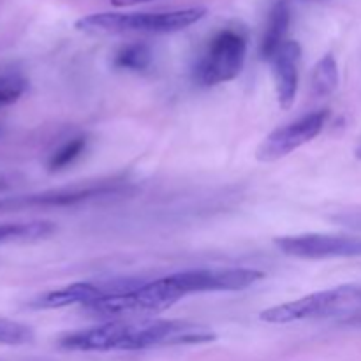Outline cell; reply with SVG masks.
Returning <instances> with one entry per match:
<instances>
[{
	"label": "cell",
	"instance_id": "cell-1",
	"mask_svg": "<svg viewBox=\"0 0 361 361\" xmlns=\"http://www.w3.org/2000/svg\"><path fill=\"white\" fill-rule=\"evenodd\" d=\"M217 338L210 328L189 321L140 319L113 321L73 331L60 338V348L69 351H143L164 345L207 344Z\"/></svg>",
	"mask_w": 361,
	"mask_h": 361
},
{
	"label": "cell",
	"instance_id": "cell-2",
	"mask_svg": "<svg viewBox=\"0 0 361 361\" xmlns=\"http://www.w3.org/2000/svg\"><path fill=\"white\" fill-rule=\"evenodd\" d=\"M207 13V7L159 13H94L80 18L74 27L87 34H173L192 27Z\"/></svg>",
	"mask_w": 361,
	"mask_h": 361
},
{
	"label": "cell",
	"instance_id": "cell-3",
	"mask_svg": "<svg viewBox=\"0 0 361 361\" xmlns=\"http://www.w3.org/2000/svg\"><path fill=\"white\" fill-rule=\"evenodd\" d=\"M356 310H361V286L345 284L270 307L263 310L259 317L261 321L270 324H289L298 321L348 316Z\"/></svg>",
	"mask_w": 361,
	"mask_h": 361
},
{
	"label": "cell",
	"instance_id": "cell-4",
	"mask_svg": "<svg viewBox=\"0 0 361 361\" xmlns=\"http://www.w3.org/2000/svg\"><path fill=\"white\" fill-rule=\"evenodd\" d=\"M247 34L229 27L212 37L194 69V80L201 87H217L233 81L245 66Z\"/></svg>",
	"mask_w": 361,
	"mask_h": 361
},
{
	"label": "cell",
	"instance_id": "cell-5",
	"mask_svg": "<svg viewBox=\"0 0 361 361\" xmlns=\"http://www.w3.org/2000/svg\"><path fill=\"white\" fill-rule=\"evenodd\" d=\"M126 183L122 182H97L88 185L63 187V189L44 190L37 194H23V196H13L0 200V212H16L27 210V208H67L80 207L94 200L102 197L118 196L126 190Z\"/></svg>",
	"mask_w": 361,
	"mask_h": 361
},
{
	"label": "cell",
	"instance_id": "cell-6",
	"mask_svg": "<svg viewBox=\"0 0 361 361\" xmlns=\"http://www.w3.org/2000/svg\"><path fill=\"white\" fill-rule=\"evenodd\" d=\"M173 289L180 298L194 293L243 291L264 277L263 271L252 268H197L168 275Z\"/></svg>",
	"mask_w": 361,
	"mask_h": 361
},
{
	"label": "cell",
	"instance_id": "cell-7",
	"mask_svg": "<svg viewBox=\"0 0 361 361\" xmlns=\"http://www.w3.org/2000/svg\"><path fill=\"white\" fill-rule=\"evenodd\" d=\"M274 243L282 254L298 259L317 261L361 257V238L358 236L305 233V235L279 236Z\"/></svg>",
	"mask_w": 361,
	"mask_h": 361
},
{
	"label": "cell",
	"instance_id": "cell-8",
	"mask_svg": "<svg viewBox=\"0 0 361 361\" xmlns=\"http://www.w3.org/2000/svg\"><path fill=\"white\" fill-rule=\"evenodd\" d=\"M328 118H330L328 109H317L309 115L300 116L298 120L288 123V126L271 130L257 147V161L275 162L288 157L289 154H293L300 147L310 143L314 137L319 136L321 130L326 126Z\"/></svg>",
	"mask_w": 361,
	"mask_h": 361
},
{
	"label": "cell",
	"instance_id": "cell-9",
	"mask_svg": "<svg viewBox=\"0 0 361 361\" xmlns=\"http://www.w3.org/2000/svg\"><path fill=\"white\" fill-rule=\"evenodd\" d=\"M270 62L271 67H274L279 104H281L282 109L293 108L296 95H298L302 46H300L298 41H286Z\"/></svg>",
	"mask_w": 361,
	"mask_h": 361
},
{
	"label": "cell",
	"instance_id": "cell-10",
	"mask_svg": "<svg viewBox=\"0 0 361 361\" xmlns=\"http://www.w3.org/2000/svg\"><path fill=\"white\" fill-rule=\"evenodd\" d=\"M118 281H109L106 284L97 282H76V284L66 286V288L55 289V291L42 293L28 302V307L35 310H51L62 309L71 305H90L99 298L106 296L116 288Z\"/></svg>",
	"mask_w": 361,
	"mask_h": 361
},
{
	"label": "cell",
	"instance_id": "cell-11",
	"mask_svg": "<svg viewBox=\"0 0 361 361\" xmlns=\"http://www.w3.org/2000/svg\"><path fill=\"white\" fill-rule=\"evenodd\" d=\"M289 25H291V6L288 0H279L268 14L267 27H264L263 39H261V59L268 60V62L274 59L275 53L288 41L286 35L289 32Z\"/></svg>",
	"mask_w": 361,
	"mask_h": 361
},
{
	"label": "cell",
	"instance_id": "cell-12",
	"mask_svg": "<svg viewBox=\"0 0 361 361\" xmlns=\"http://www.w3.org/2000/svg\"><path fill=\"white\" fill-rule=\"evenodd\" d=\"M55 231V224L48 221L0 224V245H4V243L34 242V240L48 238Z\"/></svg>",
	"mask_w": 361,
	"mask_h": 361
},
{
	"label": "cell",
	"instance_id": "cell-13",
	"mask_svg": "<svg viewBox=\"0 0 361 361\" xmlns=\"http://www.w3.org/2000/svg\"><path fill=\"white\" fill-rule=\"evenodd\" d=\"M310 87L316 97H328L338 87V63L331 53H326L319 62L314 66Z\"/></svg>",
	"mask_w": 361,
	"mask_h": 361
},
{
	"label": "cell",
	"instance_id": "cell-14",
	"mask_svg": "<svg viewBox=\"0 0 361 361\" xmlns=\"http://www.w3.org/2000/svg\"><path fill=\"white\" fill-rule=\"evenodd\" d=\"M152 60H154V53H152L150 46L145 44V42H130V44L122 46L115 53L113 66L116 69L140 73V71H147L152 66Z\"/></svg>",
	"mask_w": 361,
	"mask_h": 361
},
{
	"label": "cell",
	"instance_id": "cell-15",
	"mask_svg": "<svg viewBox=\"0 0 361 361\" xmlns=\"http://www.w3.org/2000/svg\"><path fill=\"white\" fill-rule=\"evenodd\" d=\"M88 147V140L83 136H78L69 140L67 143H63L59 150H55V154L49 157L48 161V169L51 173L62 171V169L69 168L73 162H76L81 155L85 154Z\"/></svg>",
	"mask_w": 361,
	"mask_h": 361
},
{
	"label": "cell",
	"instance_id": "cell-16",
	"mask_svg": "<svg viewBox=\"0 0 361 361\" xmlns=\"http://www.w3.org/2000/svg\"><path fill=\"white\" fill-rule=\"evenodd\" d=\"M28 90V80L21 73L7 71L0 73V109L14 104Z\"/></svg>",
	"mask_w": 361,
	"mask_h": 361
},
{
	"label": "cell",
	"instance_id": "cell-17",
	"mask_svg": "<svg viewBox=\"0 0 361 361\" xmlns=\"http://www.w3.org/2000/svg\"><path fill=\"white\" fill-rule=\"evenodd\" d=\"M34 341V331L27 324L0 319V345H25Z\"/></svg>",
	"mask_w": 361,
	"mask_h": 361
},
{
	"label": "cell",
	"instance_id": "cell-18",
	"mask_svg": "<svg viewBox=\"0 0 361 361\" xmlns=\"http://www.w3.org/2000/svg\"><path fill=\"white\" fill-rule=\"evenodd\" d=\"M335 221L342 222V224L349 226V228L361 229V212H353V214H342V215H338V217H335Z\"/></svg>",
	"mask_w": 361,
	"mask_h": 361
},
{
	"label": "cell",
	"instance_id": "cell-19",
	"mask_svg": "<svg viewBox=\"0 0 361 361\" xmlns=\"http://www.w3.org/2000/svg\"><path fill=\"white\" fill-rule=\"evenodd\" d=\"M147 2H155V0H111L113 6H116V7L136 6V4H147Z\"/></svg>",
	"mask_w": 361,
	"mask_h": 361
},
{
	"label": "cell",
	"instance_id": "cell-20",
	"mask_svg": "<svg viewBox=\"0 0 361 361\" xmlns=\"http://www.w3.org/2000/svg\"><path fill=\"white\" fill-rule=\"evenodd\" d=\"M355 155H356V159H360V161H361V145H360V147H358V148H356Z\"/></svg>",
	"mask_w": 361,
	"mask_h": 361
},
{
	"label": "cell",
	"instance_id": "cell-21",
	"mask_svg": "<svg viewBox=\"0 0 361 361\" xmlns=\"http://www.w3.org/2000/svg\"><path fill=\"white\" fill-rule=\"evenodd\" d=\"M6 187H7V185H6V183H4V182H2V180H0V192H2V190H4V189H6Z\"/></svg>",
	"mask_w": 361,
	"mask_h": 361
},
{
	"label": "cell",
	"instance_id": "cell-22",
	"mask_svg": "<svg viewBox=\"0 0 361 361\" xmlns=\"http://www.w3.org/2000/svg\"><path fill=\"white\" fill-rule=\"evenodd\" d=\"M360 321H361V319H360Z\"/></svg>",
	"mask_w": 361,
	"mask_h": 361
}]
</instances>
